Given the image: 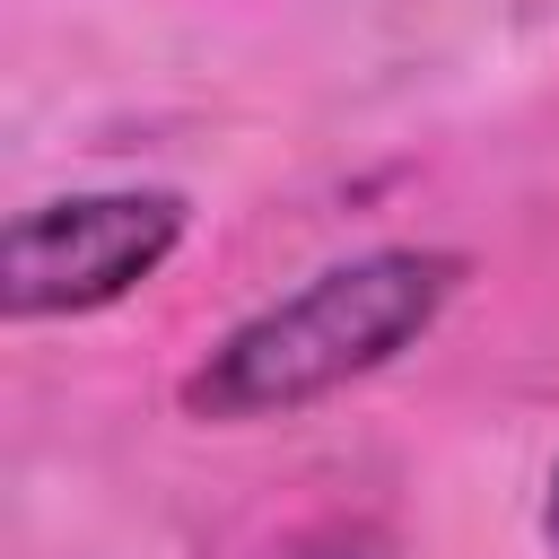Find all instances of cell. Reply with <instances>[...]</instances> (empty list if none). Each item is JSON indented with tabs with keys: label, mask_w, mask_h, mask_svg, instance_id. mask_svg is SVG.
I'll use <instances>...</instances> for the list:
<instances>
[{
	"label": "cell",
	"mask_w": 559,
	"mask_h": 559,
	"mask_svg": "<svg viewBox=\"0 0 559 559\" xmlns=\"http://www.w3.org/2000/svg\"><path fill=\"white\" fill-rule=\"evenodd\" d=\"M463 271L472 262L445 245H367L349 262H323L314 280H297L288 297L218 332V349L183 376V411L236 428V419H288L306 402H332L341 384L419 349L454 306Z\"/></svg>",
	"instance_id": "obj_1"
},
{
	"label": "cell",
	"mask_w": 559,
	"mask_h": 559,
	"mask_svg": "<svg viewBox=\"0 0 559 559\" xmlns=\"http://www.w3.org/2000/svg\"><path fill=\"white\" fill-rule=\"evenodd\" d=\"M192 201L166 183H114V192H61L35 201L0 227V314L44 323V314H96L131 297L140 280L166 271L183 245Z\"/></svg>",
	"instance_id": "obj_2"
},
{
	"label": "cell",
	"mask_w": 559,
	"mask_h": 559,
	"mask_svg": "<svg viewBox=\"0 0 559 559\" xmlns=\"http://www.w3.org/2000/svg\"><path fill=\"white\" fill-rule=\"evenodd\" d=\"M542 542L559 550V463H550V489H542Z\"/></svg>",
	"instance_id": "obj_3"
}]
</instances>
